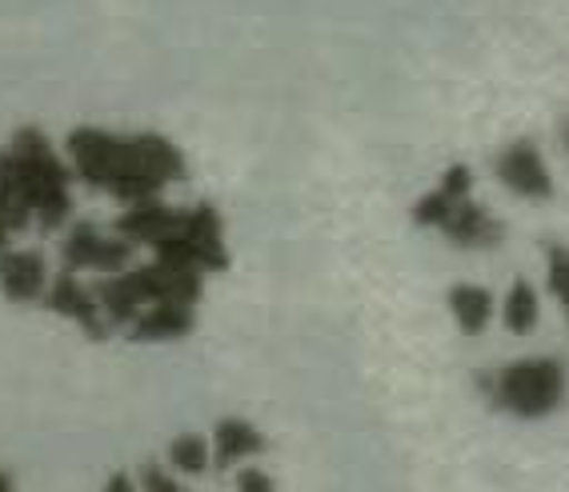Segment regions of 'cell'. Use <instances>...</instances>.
Here are the masks:
<instances>
[{
    "mask_svg": "<svg viewBox=\"0 0 569 492\" xmlns=\"http://www.w3.org/2000/svg\"><path fill=\"white\" fill-rule=\"evenodd\" d=\"M64 161H69L72 181L104 192L124 209L161 201L169 184L189 177L184 152L161 132H112L81 124L64 141Z\"/></svg>",
    "mask_w": 569,
    "mask_h": 492,
    "instance_id": "6da1fadb",
    "label": "cell"
},
{
    "mask_svg": "<svg viewBox=\"0 0 569 492\" xmlns=\"http://www.w3.org/2000/svg\"><path fill=\"white\" fill-rule=\"evenodd\" d=\"M0 197L44 237L72 221L69 161L41 129H17L0 144Z\"/></svg>",
    "mask_w": 569,
    "mask_h": 492,
    "instance_id": "7a4b0ae2",
    "label": "cell"
},
{
    "mask_svg": "<svg viewBox=\"0 0 569 492\" xmlns=\"http://www.w3.org/2000/svg\"><path fill=\"white\" fill-rule=\"evenodd\" d=\"M204 277L189 269H173V264L149 261V264H129L124 272H112L92 284V297L101 304L104 321L112 332H121L124 324L141 309L157 301H177V304H201Z\"/></svg>",
    "mask_w": 569,
    "mask_h": 492,
    "instance_id": "3957f363",
    "label": "cell"
},
{
    "mask_svg": "<svg viewBox=\"0 0 569 492\" xmlns=\"http://www.w3.org/2000/svg\"><path fill=\"white\" fill-rule=\"evenodd\" d=\"M566 364L553 357H533V361H513L506 369L481 372L478 389L489 409L521 416V421H541L566 404Z\"/></svg>",
    "mask_w": 569,
    "mask_h": 492,
    "instance_id": "277c9868",
    "label": "cell"
},
{
    "mask_svg": "<svg viewBox=\"0 0 569 492\" xmlns=\"http://www.w3.org/2000/svg\"><path fill=\"white\" fill-rule=\"evenodd\" d=\"M153 257L161 264L201 272V277H204V272H224V269H229V249H224L221 212H217L213 204H204V201L181 204L173 232L157 244Z\"/></svg>",
    "mask_w": 569,
    "mask_h": 492,
    "instance_id": "5b68a950",
    "label": "cell"
},
{
    "mask_svg": "<svg viewBox=\"0 0 569 492\" xmlns=\"http://www.w3.org/2000/svg\"><path fill=\"white\" fill-rule=\"evenodd\" d=\"M61 237V269L64 272H97V277H112L137 264V249L117 232H104L92 221H72L64 224Z\"/></svg>",
    "mask_w": 569,
    "mask_h": 492,
    "instance_id": "8992f818",
    "label": "cell"
},
{
    "mask_svg": "<svg viewBox=\"0 0 569 492\" xmlns=\"http://www.w3.org/2000/svg\"><path fill=\"white\" fill-rule=\"evenodd\" d=\"M41 304L49 312H57V317H64V321L77 324L89 341H109L112 337L101 304L92 297V284H81V272H64V269L57 272L49 281V289H44Z\"/></svg>",
    "mask_w": 569,
    "mask_h": 492,
    "instance_id": "52a82bcc",
    "label": "cell"
},
{
    "mask_svg": "<svg viewBox=\"0 0 569 492\" xmlns=\"http://www.w3.org/2000/svg\"><path fill=\"white\" fill-rule=\"evenodd\" d=\"M493 177L513 197H526V201H549L553 197V177H549L546 161H541V149L533 141L506 144L498 152V161H493Z\"/></svg>",
    "mask_w": 569,
    "mask_h": 492,
    "instance_id": "ba28073f",
    "label": "cell"
},
{
    "mask_svg": "<svg viewBox=\"0 0 569 492\" xmlns=\"http://www.w3.org/2000/svg\"><path fill=\"white\" fill-rule=\"evenodd\" d=\"M52 272L37 249H4L0 252V297L9 304H41Z\"/></svg>",
    "mask_w": 569,
    "mask_h": 492,
    "instance_id": "9c48e42d",
    "label": "cell"
},
{
    "mask_svg": "<svg viewBox=\"0 0 569 492\" xmlns=\"http://www.w3.org/2000/svg\"><path fill=\"white\" fill-rule=\"evenodd\" d=\"M441 237H446L453 249H498L501 241H506V224L493 217V212L481 209L473 197H466V201H458L453 209H449V217L438 224Z\"/></svg>",
    "mask_w": 569,
    "mask_h": 492,
    "instance_id": "30bf717a",
    "label": "cell"
},
{
    "mask_svg": "<svg viewBox=\"0 0 569 492\" xmlns=\"http://www.w3.org/2000/svg\"><path fill=\"white\" fill-rule=\"evenodd\" d=\"M197 324V309L193 304H177V301H157L149 309H141L124 324V337L132 344H169V341H181L189 337Z\"/></svg>",
    "mask_w": 569,
    "mask_h": 492,
    "instance_id": "8fae6325",
    "label": "cell"
},
{
    "mask_svg": "<svg viewBox=\"0 0 569 492\" xmlns=\"http://www.w3.org/2000/svg\"><path fill=\"white\" fill-rule=\"evenodd\" d=\"M466 197H473V172H469L466 164H449L438 189L426 192V197L413 204V224L417 229H438L449 217V209L458 201H466Z\"/></svg>",
    "mask_w": 569,
    "mask_h": 492,
    "instance_id": "7c38bea8",
    "label": "cell"
},
{
    "mask_svg": "<svg viewBox=\"0 0 569 492\" xmlns=\"http://www.w3.org/2000/svg\"><path fill=\"white\" fill-rule=\"evenodd\" d=\"M209 452H213V469L229 472L237 461L261 456V452H264V436L249 421H241V416H224V421L213 429Z\"/></svg>",
    "mask_w": 569,
    "mask_h": 492,
    "instance_id": "4fadbf2b",
    "label": "cell"
},
{
    "mask_svg": "<svg viewBox=\"0 0 569 492\" xmlns=\"http://www.w3.org/2000/svg\"><path fill=\"white\" fill-rule=\"evenodd\" d=\"M449 312L466 337H481L493 317V292L481 289V284H453L449 289Z\"/></svg>",
    "mask_w": 569,
    "mask_h": 492,
    "instance_id": "5bb4252c",
    "label": "cell"
},
{
    "mask_svg": "<svg viewBox=\"0 0 569 492\" xmlns=\"http://www.w3.org/2000/svg\"><path fill=\"white\" fill-rule=\"evenodd\" d=\"M538 292L529 289V281H513V289H509L506 297V309H501V321H506V329L513 332V337H529V332L538 329Z\"/></svg>",
    "mask_w": 569,
    "mask_h": 492,
    "instance_id": "9a60e30c",
    "label": "cell"
},
{
    "mask_svg": "<svg viewBox=\"0 0 569 492\" xmlns=\"http://www.w3.org/2000/svg\"><path fill=\"white\" fill-rule=\"evenodd\" d=\"M164 456H169V464H173L177 472H184V476H201V472L213 464V452H209V441H204L201 432H181V436H173L169 449H164Z\"/></svg>",
    "mask_w": 569,
    "mask_h": 492,
    "instance_id": "2e32d148",
    "label": "cell"
},
{
    "mask_svg": "<svg viewBox=\"0 0 569 492\" xmlns=\"http://www.w3.org/2000/svg\"><path fill=\"white\" fill-rule=\"evenodd\" d=\"M546 281H549V292H553V301L561 304L569 321V244H546Z\"/></svg>",
    "mask_w": 569,
    "mask_h": 492,
    "instance_id": "e0dca14e",
    "label": "cell"
},
{
    "mask_svg": "<svg viewBox=\"0 0 569 492\" xmlns=\"http://www.w3.org/2000/svg\"><path fill=\"white\" fill-rule=\"evenodd\" d=\"M132 481H137V492H189L184 484L173 481V472H164L157 461H144Z\"/></svg>",
    "mask_w": 569,
    "mask_h": 492,
    "instance_id": "ac0fdd59",
    "label": "cell"
},
{
    "mask_svg": "<svg viewBox=\"0 0 569 492\" xmlns=\"http://www.w3.org/2000/svg\"><path fill=\"white\" fill-rule=\"evenodd\" d=\"M21 232H29V221H24L21 212L12 209L4 197H0V252L9 249L12 244V237H21Z\"/></svg>",
    "mask_w": 569,
    "mask_h": 492,
    "instance_id": "d6986e66",
    "label": "cell"
},
{
    "mask_svg": "<svg viewBox=\"0 0 569 492\" xmlns=\"http://www.w3.org/2000/svg\"><path fill=\"white\" fill-rule=\"evenodd\" d=\"M237 492H277V489H273V481H269V472L241 469L237 472Z\"/></svg>",
    "mask_w": 569,
    "mask_h": 492,
    "instance_id": "ffe728a7",
    "label": "cell"
},
{
    "mask_svg": "<svg viewBox=\"0 0 569 492\" xmlns=\"http://www.w3.org/2000/svg\"><path fill=\"white\" fill-rule=\"evenodd\" d=\"M101 492H137V481H132L129 472H112Z\"/></svg>",
    "mask_w": 569,
    "mask_h": 492,
    "instance_id": "44dd1931",
    "label": "cell"
},
{
    "mask_svg": "<svg viewBox=\"0 0 569 492\" xmlns=\"http://www.w3.org/2000/svg\"><path fill=\"white\" fill-rule=\"evenodd\" d=\"M0 492H17V484H12L9 472H0Z\"/></svg>",
    "mask_w": 569,
    "mask_h": 492,
    "instance_id": "7402d4cb",
    "label": "cell"
},
{
    "mask_svg": "<svg viewBox=\"0 0 569 492\" xmlns=\"http://www.w3.org/2000/svg\"><path fill=\"white\" fill-rule=\"evenodd\" d=\"M566 149H569V129H566Z\"/></svg>",
    "mask_w": 569,
    "mask_h": 492,
    "instance_id": "603a6c76",
    "label": "cell"
}]
</instances>
